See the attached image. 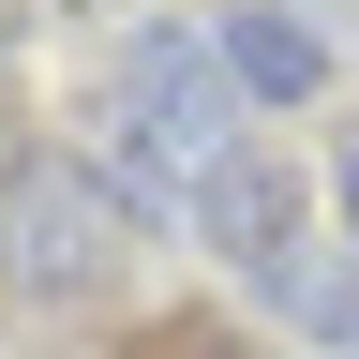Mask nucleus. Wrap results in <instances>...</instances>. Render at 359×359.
Instances as JSON below:
<instances>
[{
  "mask_svg": "<svg viewBox=\"0 0 359 359\" xmlns=\"http://www.w3.org/2000/svg\"><path fill=\"white\" fill-rule=\"evenodd\" d=\"M120 240H135V210H120L90 165L45 150V165L0 180V285H15V299H90V285L120 269Z\"/></svg>",
  "mask_w": 359,
  "mask_h": 359,
  "instance_id": "obj_1",
  "label": "nucleus"
},
{
  "mask_svg": "<svg viewBox=\"0 0 359 359\" xmlns=\"http://www.w3.org/2000/svg\"><path fill=\"white\" fill-rule=\"evenodd\" d=\"M299 224H314V195H299L285 150H210V165H195V240H210L224 269L299 285Z\"/></svg>",
  "mask_w": 359,
  "mask_h": 359,
  "instance_id": "obj_2",
  "label": "nucleus"
},
{
  "mask_svg": "<svg viewBox=\"0 0 359 359\" xmlns=\"http://www.w3.org/2000/svg\"><path fill=\"white\" fill-rule=\"evenodd\" d=\"M224 90H255V105H299L314 75H330V45H314V15H285V0H240V15L210 30Z\"/></svg>",
  "mask_w": 359,
  "mask_h": 359,
  "instance_id": "obj_3",
  "label": "nucleus"
},
{
  "mask_svg": "<svg viewBox=\"0 0 359 359\" xmlns=\"http://www.w3.org/2000/svg\"><path fill=\"white\" fill-rule=\"evenodd\" d=\"M120 359H269V344H240L224 314H165V330H135Z\"/></svg>",
  "mask_w": 359,
  "mask_h": 359,
  "instance_id": "obj_4",
  "label": "nucleus"
},
{
  "mask_svg": "<svg viewBox=\"0 0 359 359\" xmlns=\"http://www.w3.org/2000/svg\"><path fill=\"white\" fill-rule=\"evenodd\" d=\"M299 314H314L330 344H359V269H314V285H299Z\"/></svg>",
  "mask_w": 359,
  "mask_h": 359,
  "instance_id": "obj_5",
  "label": "nucleus"
},
{
  "mask_svg": "<svg viewBox=\"0 0 359 359\" xmlns=\"http://www.w3.org/2000/svg\"><path fill=\"white\" fill-rule=\"evenodd\" d=\"M330 195H344V224H359V150H344V165H330Z\"/></svg>",
  "mask_w": 359,
  "mask_h": 359,
  "instance_id": "obj_6",
  "label": "nucleus"
},
{
  "mask_svg": "<svg viewBox=\"0 0 359 359\" xmlns=\"http://www.w3.org/2000/svg\"><path fill=\"white\" fill-rule=\"evenodd\" d=\"M60 15H105V0H60Z\"/></svg>",
  "mask_w": 359,
  "mask_h": 359,
  "instance_id": "obj_7",
  "label": "nucleus"
}]
</instances>
